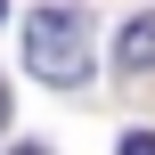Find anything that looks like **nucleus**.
Here are the masks:
<instances>
[{
    "label": "nucleus",
    "instance_id": "3",
    "mask_svg": "<svg viewBox=\"0 0 155 155\" xmlns=\"http://www.w3.org/2000/svg\"><path fill=\"white\" fill-rule=\"evenodd\" d=\"M114 155H155V139H147V131H123V147H114Z\"/></svg>",
    "mask_w": 155,
    "mask_h": 155
},
{
    "label": "nucleus",
    "instance_id": "6",
    "mask_svg": "<svg viewBox=\"0 0 155 155\" xmlns=\"http://www.w3.org/2000/svg\"><path fill=\"white\" fill-rule=\"evenodd\" d=\"M0 16H8V0H0Z\"/></svg>",
    "mask_w": 155,
    "mask_h": 155
},
{
    "label": "nucleus",
    "instance_id": "5",
    "mask_svg": "<svg viewBox=\"0 0 155 155\" xmlns=\"http://www.w3.org/2000/svg\"><path fill=\"white\" fill-rule=\"evenodd\" d=\"M8 155H49V147H8Z\"/></svg>",
    "mask_w": 155,
    "mask_h": 155
},
{
    "label": "nucleus",
    "instance_id": "4",
    "mask_svg": "<svg viewBox=\"0 0 155 155\" xmlns=\"http://www.w3.org/2000/svg\"><path fill=\"white\" fill-rule=\"evenodd\" d=\"M0 123H8V82H0Z\"/></svg>",
    "mask_w": 155,
    "mask_h": 155
},
{
    "label": "nucleus",
    "instance_id": "1",
    "mask_svg": "<svg viewBox=\"0 0 155 155\" xmlns=\"http://www.w3.org/2000/svg\"><path fill=\"white\" fill-rule=\"evenodd\" d=\"M25 65L41 82H90V25H82V8H33L25 16Z\"/></svg>",
    "mask_w": 155,
    "mask_h": 155
},
{
    "label": "nucleus",
    "instance_id": "2",
    "mask_svg": "<svg viewBox=\"0 0 155 155\" xmlns=\"http://www.w3.org/2000/svg\"><path fill=\"white\" fill-rule=\"evenodd\" d=\"M114 57H123V74H155V16H131V25H123Z\"/></svg>",
    "mask_w": 155,
    "mask_h": 155
}]
</instances>
